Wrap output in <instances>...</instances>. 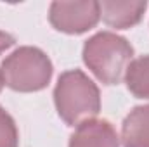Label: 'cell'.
I'll list each match as a JSON object with an SVG mask.
<instances>
[{
  "label": "cell",
  "mask_w": 149,
  "mask_h": 147,
  "mask_svg": "<svg viewBox=\"0 0 149 147\" xmlns=\"http://www.w3.org/2000/svg\"><path fill=\"white\" fill-rule=\"evenodd\" d=\"M0 147H17V132L12 118L0 109Z\"/></svg>",
  "instance_id": "obj_9"
},
{
  "label": "cell",
  "mask_w": 149,
  "mask_h": 147,
  "mask_svg": "<svg viewBox=\"0 0 149 147\" xmlns=\"http://www.w3.org/2000/svg\"><path fill=\"white\" fill-rule=\"evenodd\" d=\"M121 140L125 147H149V106L137 107L127 116Z\"/></svg>",
  "instance_id": "obj_7"
},
{
  "label": "cell",
  "mask_w": 149,
  "mask_h": 147,
  "mask_svg": "<svg viewBox=\"0 0 149 147\" xmlns=\"http://www.w3.org/2000/svg\"><path fill=\"white\" fill-rule=\"evenodd\" d=\"M56 106L66 123L81 125L97 114L99 90L81 71H68L56 87Z\"/></svg>",
  "instance_id": "obj_1"
},
{
  "label": "cell",
  "mask_w": 149,
  "mask_h": 147,
  "mask_svg": "<svg viewBox=\"0 0 149 147\" xmlns=\"http://www.w3.org/2000/svg\"><path fill=\"white\" fill-rule=\"evenodd\" d=\"M83 59L101 81L114 85L123 78L128 68L132 47L113 33H99L87 42Z\"/></svg>",
  "instance_id": "obj_2"
},
{
  "label": "cell",
  "mask_w": 149,
  "mask_h": 147,
  "mask_svg": "<svg viewBox=\"0 0 149 147\" xmlns=\"http://www.w3.org/2000/svg\"><path fill=\"white\" fill-rule=\"evenodd\" d=\"M99 16L97 2H56L50 7V23L66 33H81L92 28Z\"/></svg>",
  "instance_id": "obj_4"
},
{
  "label": "cell",
  "mask_w": 149,
  "mask_h": 147,
  "mask_svg": "<svg viewBox=\"0 0 149 147\" xmlns=\"http://www.w3.org/2000/svg\"><path fill=\"white\" fill-rule=\"evenodd\" d=\"M10 45H12V38L9 37V35H5V33L0 31V54H2L5 49H9Z\"/></svg>",
  "instance_id": "obj_10"
},
{
  "label": "cell",
  "mask_w": 149,
  "mask_h": 147,
  "mask_svg": "<svg viewBox=\"0 0 149 147\" xmlns=\"http://www.w3.org/2000/svg\"><path fill=\"white\" fill-rule=\"evenodd\" d=\"M127 83L137 97L149 99V57H141L127 68Z\"/></svg>",
  "instance_id": "obj_8"
},
{
  "label": "cell",
  "mask_w": 149,
  "mask_h": 147,
  "mask_svg": "<svg viewBox=\"0 0 149 147\" xmlns=\"http://www.w3.org/2000/svg\"><path fill=\"white\" fill-rule=\"evenodd\" d=\"M104 21L114 28L135 24L146 10V2H104L99 3Z\"/></svg>",
  "instance_id": "obj_6"
},
{
  "label": "cell",
  "mask_w": 149,
  "mask_h": 147,
  "mask_svg": "<svg viewBox=\"0 0 149 147\" xmlns=\"http://www.w3.org/2000/svg\"><path fill=\"white\" fill-rule=\"evenodd\" d=\"M70 147H118V137L106 121H85L78 125Z\"/></svg>",
  "instance_id": "obj_5"
},
{
  "label": "cell",
  "mask_w": 149,
  "mask_h": 147,
  "mask_svg": "<svg viewBox=\"0 0 149 147\" xmlns=\"http://www.w3.org/2000/svg\"><path fill=\"white\" fill-rule=\"evenodd\" d=\"M0 73L10 88L33 92L47 85L52 74V66L47 55L38 49L23 47L3 61Z\"/></svg>",
  "instance_id": "obj_3"
},
{
  "label": "cell",
  "mask_w": 149,
  "mask_h": 147,
  "mask_svg": "<svg viewBox=\"0 0 149 147\" xmlns=\"http://www.w3.org/2000/svg\"><path fill=\"white\" fill-rule=\"evenodd\" d=\"M2 83H3V78H2V73H0V88H2Z\"/></svg>",
  "instance_id": "obj_11"
}]
</instances>
